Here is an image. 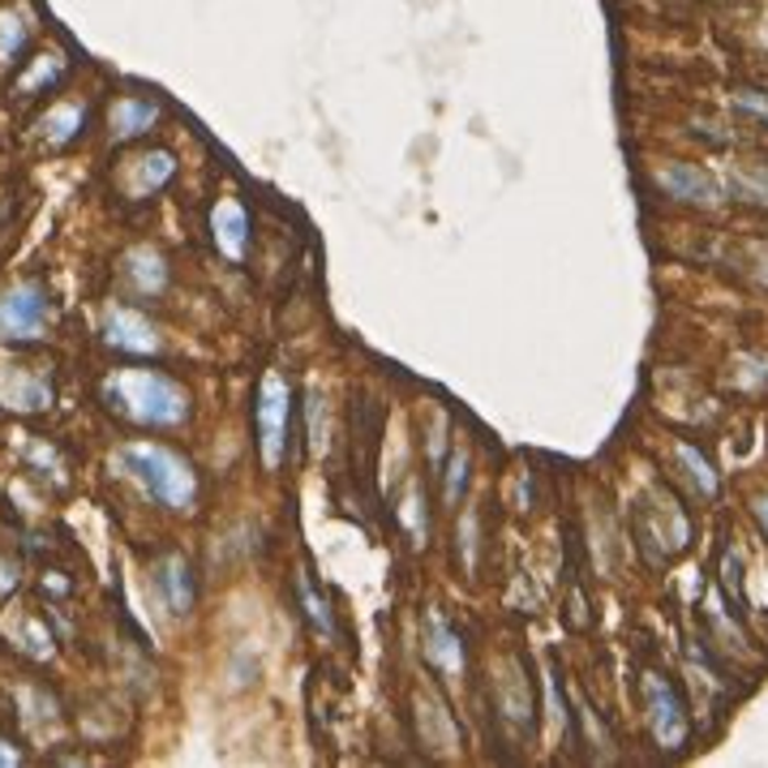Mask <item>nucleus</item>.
I'll use <instances>...</instances> for the list:
<instances>
[{
  "mask_svg": "<svg viewBox=\"0 0 768 768\" xmlns=\"http://www.w3.org/2000/svg\"><path fill=\"white\" fill-rule=\"evenodd\" d=\"M104 399L120 417L151 429H177L190 417V395L159 370H116L104 383Z\"/></svg>",
  "mask_w": 768,
  "mask_h": 768,
  "instance_id": "nucleus-1",
  "label": "nucleus"
},
{
  "mask_svg": "<svg viewBox=\"0 0 768 768\" xmlns=\"http://www.w3.org/2000/svg\"><path fill=\"white\" fill-rule=\"evenodd\" d=\"M120 460L129 468V477L151 494L154 502L172 506V511H190L198 499V477L181 456H172L168 447H151V442H134L120 451Z\"/></svg>",
  "mask_w": 768,
  "mask_h": 768,
  "instance_id": "nucleus-2",
  "label": "nucleus"
},
{
  "mask_svg": "<svg viewBox=\"0 0 768 768\" xmlns=\"http://www.w3.org/2000/svg\"><path fill=\"white\" fill-rule=\"evenodd\" d=\"M636 533H640V545L653 554V558H674L679 550H687L692 541V524L683 515V506L653 490L649 499H640L636 506Z\"/></svg>",
  "mask_w": 768,
  "mask_h": 768,
  "instance_id": "nucleus-3",
  "label": "nucleus"
},
{
  "mask_svg": "<svg viewBox=\"0 0 768 768\" xmlns=\"http://www.w3.org/2000/svg\"><path fill=\"white\" fill-rule=\"evenodd\" d=\"M47 322H52V301H47L43 284L26 279V284H13L0 292V340L35 344L47 335Z\"/></svg>",
  "mask_w": 768,
  "mask_h": 768,
  "instance_id": "nucleus-4",
  "label": "nucleus"
},
{
  "mask_svg": "<svg viewBox=\"0 0 768 768\" xmlns=\"http://www.w3.org/2000/svg\"><path fill=\"white\" fill-rule=\"evenodd\" d=\"M644 708H649V726H653V738L661 751H683L687 747V734H692V722H687V708L679 692L661 679V674H644Z\"/></svg>",
  "mask_w": 768,
  "mask_h": 768,
  "instance_id": "nucleus-5",
  "label": "nucleus"
},
{
  "mask_svg": "<svg viewBox=\"0 0 768 768\" xmlns=\"http://www.w3.org/2000/svg\"><path fill=\"white\" fill-rule=\"evenodd\" d=\"M288 417H292V391L279 374L263 378L258 391V408H254V422H258V438H263V463L279 468L284 460V447H288Z\"/></svg>",
  "mask_w": 768,
  "mask_h": 768,
  "instance_id": "nucleus-6",
  "label": "nucleus"
},
{
  "mask_svg": "<svg viewBox=\"0 0 768 768\" xmlns=\"http://www.w3.org/2000/svg\"><path fill=\"white\" fill-rule=\"evenodd\" d=\"M104 340L120 352H134V356H147V352H159V335L154 327L138 313V309L113 306L104 313Z\"/></svg>",
  "mask_w": 768,
  "mask_h": 768,
  "instance_id": "nucleus-7",
  "label": "nucleus"
},
{
  "mask_svg": "<svg viewBox=\"0 0 768 768\" xmlns=\"http://www.w3.org/2000/svg\"><path fill=\"white\" fill-rule=\"evenodd\" d=\"M172 172H177V159L168 151H151V154H138V159H129L125 168H120V190L129 193L134 202L138 198H151V193H159L168 181H172Z\"/></svg>",
  "mask_w": 768,
  "mask_h": 768,
  "instance_id": "nucleus-8",
  "label": "nucleus"
},
{
  "mask_svg": "<svg viewBox=\"0 0 768 768\" xmlns=\"http://www.w3.org/2000/svg\"><path fill=\"white\" fill-rule=\"evenodd\" d=\"M657 181H661V190L670 193V198H679V202H700V206H717V185H713V177H704L700 168L692 163H665L661 172H657Z\"/></svg>",
  "mask_w": 768,
  "mask_h": 768,
  "instance_id": "nucleus-9",
  "label": "nucleus"
},
{
  "mask_svg": "<svg viewBox=\"0 0 768 768\" xmlns=\"http://www.w3.org/2000/svg\"><path fill=\"white\" fill-rule=\"evenodd\" d=\"M120 275H125L129 288L142 292V297H159L163 284H168V267H163V258H159L154 249H134V254H125Z\"/></svg>",
  "mask_w": 768,
  "mask_h": 768,
  "instance_id": "nucleus-10",
  "label": "nucleus"
},
{
  "mask_svg": "<svg viewBox=\"0 0 768 768\" xmlns=\"http://www.w3.org/2000/svg\"><path fill=\"white\" fill-rule=\"evenodd\" d=\"M211 228H215V245L228 254L232 263L245 258V232H249V220L236 202H220L215 215H211Z\"/></svg>",
  "mask_w": 768,
  "mask_h": 768,
  "instance_id": "nucleus-11",
  "label": "nucleus"
},
{
  "mask_svg": "<svg viewBox=\"0 0 768 768\" xmlns=\"http://www.w3.org/2000/svg\"><path fill=\"white\" fill-rule=\"evenodd\" d=\"M154 120H159V108H154L151 99H138V95H129V99H120L113 108V138H138V134H147Z\"/></svg>",
  "mask_w": 768,
  "mask_h": 768,
  "instance_id": "nucleus-12",
  "label": "nucleus"
},
{
  "mask_svg": "<svg viewBox=\"0 0 768 768\" xmlns=\"http://www.w3.org/2000/svg\"><path fill=\"white\" fill-rule=\"evenodd\" d=\"M159 588H163V597H168L172 615H190V606H193V579H190V567H185V558H168V563L159 567Z\"/></svg>",
  "mask_w": 768,
  "mask_h": 768,
  "instance_id": "nucleus-13",
  "label": "nucleus"
},
{
  "mask_svg": "<svg viewBox=\"0 0 768 768\" xmlns=\"http://www.w3.org/2000/svg\"><path fill=\"white\" fill-rule=\"evenodd\" d=\"M82 120H86V108L61 104V108H52V113L39 120V134H43L47 142H70L77 129H82Z\"/></svg>",
  "mask_w": 768,
  "mask_h": 768,
  "instance_id": "nucleus-14",
  "label": "nucleus"
},
{
  "mask_svg": "<svg viewBox=\"0 0 768 768\" xmlns=\"http://www.w3.org/2000/svg\"><path fill=\"white\" fill-rule=\"evenodd\" d=\"M425 653H429V661H434V665H442V670H463L460 640H456V636H451V631H447L438 618H434V627H429V649H425Z\"/></svg>",
  "mask_w": 768,
  "mask_h": 768,
  "instance_id": "nucleus-15",
  "label": "nucleus"
},
{
  "mask_svg": "<svg viewBox=\"0 0 768 768\" xmlns=\"http://www.w3.org/2000/svg\"><path fill=\"white\" fill-rule=\"evenodd\" d=\"M679 460H683V468H687V477H692L695 490H700L704 499H713V494H717V472H713V463L704 460L695 447H687V442L679 447Z\"/></svg>",
  "mask_w": 768,
  "mask_h": 768,
  "instance_id": "nucleus-16",
  "label": "nucleus"
},
{
  "mask_svg": "<svg viewBox=\"0 0 768 768\" xmlns=\"http://www.w3.org/2000/svg\"><path fill=\"white\" fill-rule=\"evenodd\" d=\"M47 399H52V386L47 383H31L26 374H13L9 378V404L13 408H26L31 413V408H43Z\"/></svg>",
  "mask_w": 768,
  "mask_h": 768,
  "instance_id": "nucleus-17",
  "label": "nucleus"
},
{
  "mask_svg": "<svg viewBox=\"0 0 768 768\" xmlns=\"http://www.w3.org/2000/svg\"><path fill=\"white\" fill-rule=\"evenodd\" d=\"M61 70H65V61H56V56H39L35 70L18 82V90H22V95H31V90H39V86H47V82L61 74Z\"/></svg>",
  "mask_w": 768,
  "mask_h": 768,
  "instance_id": "nucleus-18",
  "label": "nucleus"
},
{
  "mask_svg": "<svg viewBox=\"0 0 768 768\" xmlns=\"http://www.w3.org/2000/svg\"><path fill=\"white\" fill-rule=\"evenodd\" d=\"M301 601H306L309 622H313L318 631H327V636H331V631H335V622H331V610H327V601H318V597H313V588H309L306 576H301Z\"/></svg>",
  "mask_w": 768,
  "mask_h": 768,
  "instance_id": "nucleus-19",
  "label": "nucleus"
},
{
  "mask_svg": "<svg viewBox=\"0 0 768 768\" xmlns=\"http://www.w3.org/2000/svg\"><path fill=\"white\" fill-rule=\"evenodd\" d=\"M22 43H26V26H18V18L4 13V18H0V61H4L9 52H18Z\"/></svg>",
  "mask_w": 768,
  "mask_h": 768,
  "instance_id": "nucleus-20",
  "label": "nucleus"
},
{
  "mask_svg": "<svg viewBox=\"0 0 768 768\" xmlns=\"http://www.w3.org/2000/svg\"><path fill=\"white\" fill-rule=\"evenodd\" d=\"M726 588L738 597V610H743V579H738V554H726Z\"/></svg>",
  "mask_w": 768,
  "mask_h": 768,
  "instance_id": "nucleus-21",
  "label": "nucleus"
},
{
  "mask_svg": "<svg viewBox=\"0 0 768 768\" xmlns=\"http://www.w3.org/2000/svg\"><path fill=\"white\" fill-rule=\"evenodd\" d=\"M9 588H18V567L0 558V593H9Z\"/></svg>",
  "mask_w": 768,
  "mask_h": 768,
  "instance_id": "nucleus-22",
  "label": "nucleus"
},
{
  "mask_svg": "<svg viewBox=\"0 0 768 768\" xmlns=\"http://www.w3.org/2000/svg\"><path fill=\"white\" fill-rule=\"evenodd\" d=\"M756 520H760V529H765V537H768V494L756 502Z\"/></svg>",
  "mask_w": 768,
  "mask_h": 768,
  "instance_id": "nucleus-23",
  "label": "nucleus"
},
{
  "mask_svg": "<svg viewBox=\"0 0 768 768\" xmlns=\"http://www.w3.org/2000/svg\"><path fill=\"white\" fill-rule=\"evenodd\" d=\"M18 760H22V756H18L9 743H0V765H18Z\"/></svg>",
  "mask_w": 768,
  "mask_h": 768,
  "instance_id": "nucleus-24",
  "label": "nucleus"
}]
</instances>
